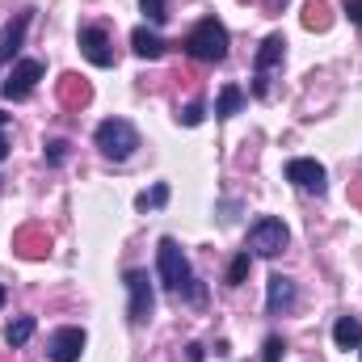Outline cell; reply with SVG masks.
Here are the masks:
<instances>
[{
	"label": "cell",
	"instance_id": "1",
	"mask_svg": "<svg viewBox=\"0 0 362 362\" xmlns=\"http://www.w3.org/2000/svg\"><path fill=\"white\" fill-rule=\"evenodd\" d=\"M228 47H232L228 25L215 21V17H202V21L185 34V51H189L194 59H202V64H223V59H228Z\"/></svg>",
	"mask_w": 362,
	"mask_h": 362
},
{
	"label": "cell",
	"instance_id": "2",
	"mask_svg": "<svg viewBox=\"0 0 362 362\" xmlns=\"http://www.w3.org/2000/svg\"><path fill=\"white\" fill-rule=\"evenodd\" d=\"M93 144L101 148L105 160H118V165H122V160L135 156V148H139V131H135L127 118H105V122H97Z\"/></svg>",
	"mask_w": 362,
	"mask_h": 362
},
{
	"label": "cell",
	"instance_id": "3",
	"mask_svg": "<svg viewBox=\"0 0 362 362\" xmlns=\"http://www.w3.org/2000/svg\"><path fill=\"white\" fill-rule=\"evenodd\" d=\"M156 270H160V282L169 291H185V282H189V257L181 253V245L173 236H165L156 245Z\"/></svg>",
	"mask_w": 362,
	"mask_h": 362
},
{
	"label": "cell",
	"instance_id": "4",
	"mask_svg": "<svg viewBox=\"0 0 362 362\" xmlns=\"http://www.w3.org/2000/svg\"><path fill=\"white\" fill-rule=\"evenodd\" d=\"M286 245H291V232H286V223L274 219V215H262V219L249 228V249H253L257 257H278Z\"/></svg>",
	"mask_w": 362,
	"mask_h": 362
},
{
	"label": "cell",
	"instance_id": "5",
	"mask_svg": "<svg viewBox=\"0 0 362 362\" xmlns=\"http://www.w3.org/2000/svg\"><path fill=\"white\" fill-rule=\"evenodd\" d=\"M282 55H286V38L270 34L257 51V59H253V97H270V72L282 64Z\"/></svg>",
	"mask_w": 362,
	"mask_h": 362
},
{
	"label": "cell",
	"instance_id": "6",
	"mask_svg": "<svg viewBox=\"0 0 362 362\" xmlns=\"http://www.w3.org/2000/svg\"><path fill=\"white\" fill-rule=\"evenodd\" d=\"M127 295H131V308H127L131 325H148V320H152V308H156L148 270H127Z\"/></svg>",
	"mask_w": 362,
	"mask_h": 362
},
{
	"label": "cell",
	"instance_id": "7",
	"mask_svg": "<svg viewBox=\"0 0 362 362\" xmlns=\"http://www.w3.org/2000/svg\"><path fill=\"white\" fill-rule=\"evenodd\" d=\"M42 64L38 59H21V64H13V72L4 76V85H0V93L8 97V101H25L30 93H34V85L42 81Z\"/></svg>",
	"mask_w": 362,
	"mask_h": 362
},
{
	"label": "cell",
	"instance_id": "8",
	"mask_svg": "<svg viewBox=\"0 0 362 362\" xmlns=\"http://www.w3.org/2000/svg\"><path fill=\"white\" fill-rule=\"evenodd\" d=\"M286 181H291L295 189H303V194H316V198L329 189V173H325V165H320V160H308V156H299V160L286 165Z\"/></svg>",
	"mask_w": 362,
	"mask_h": 362
},
{
	"label": "cell",
	"instance_id": "9",
	"mask_svg": "<svg viewBox=\"0 0 362 362\" xmlns=\"http://www.w3.org/2000/svg\"><path fill=\"white\" fill-rule=\"evenodd\" d=\"M47 354H51V362H81V354H85V329H76V325L55 329L51 341H47Z\"/></svg>",
	"mask_w": 362,
	"mask_h": 362
},
{
	"label": "cell",
	"instance_id": "10",
	"mask_svg": "<svg viewBox=\"0 0 362 362\" xmlns=\"http://www.w3.org/2000/svg\"><path fill=\"white\" fill-rule=\"evenodd\" d=\"M81 51H85V59H89L93 68H114V47H110V34L105 30H81Z\"/></svg>",
	"mask_w": 362,
	"mask_h": 362
},
{
	"label": "cell",
	"instance_id": "11",
	"mask_svg": "<svg viewBox=\"0 0 362 362\" xmlns=\"http://www.w3.org/2000/svg\"><path fill=\"white\" fill-rule=\"evenodd\" d=\"M295 299H299L295 282H291L286 274H270V291H266V312H270V316H286V312L295 308Z\"/></svg>",
	"mask_w": 362,
	"mask_h": 362
},
{
	"label": "cell",
	"instance_id": "12",
	"mask_svg": "<svg viewBox=\"0 0 362 362\" xmlns=\"http://www.w3.org/2000/svg\"><path fill=\"white\" fill-rule=\"evenodd\" d=\"M25 30H30V13H17V17L4 25V34H0V68H4L8 59H17V51H21V42H25Z\"/></svg>",
	"mask_w": 362,
	"mask_h": 362
},
{
	"label": "cell",
	"instance_id": "13",
	"mask_svg": "<svg viewBox=\"0 0 362 362\" xmlns=\"http://www.w3.org/2000/svg\"><path fill=\"white\" fill-rule=\"evenodd\" d=\"M131 47H135L139 59H160L165 55V38L156 30H148V25H135L131 30Z\"/></svg>",
	"mask_w": 362,
	"mask_h": 362
},
{
	"label": "cell",
	"instance_id": "14",
	"mask_svg": "<svg viewBox=\"0 0 362 362\" xmlns=\"http://www.w3.org/2000/svg\"><path fill=\"white\" fill-rule=\"evenodd\" d=\"M333 346H337V350H358L362 346V320L358 316H341V320L333 325Z\"/></svg>",
	"mask_w": 362,
	"mask_h": 362
},
{
	"label": "cell",
	"instance_id": "15",
	"mask_svg": "<svg viewBox=\"0 0 362 362\" xmlns=\"http://www.w3.org/2000/svg\"><path fill=\"white\" fill-rule=\"evenodd\" d=\"M34 329H38V320H34V316H17V320H8V325H4V346L21 350V346L34 337Z\"/></svg>",
	"mask_w": 362,
	"mask_h": 362
},
{
	"label": "cell",
	"instance_id": "16",
	"mask_svg": "<svg viewBox=\"0 0 362 362\" xmlns=\"http://www.w3.org/2000/svg\"><path fill=\"white\" fill-rule=\"evenodd\" d=\"M240 105H245V93L236 89V85H228V89L219 93V105H215V118H232V114H240Z\"/></svg>",
	"mask_w": 362,
	"mask_h": 362
},
{
	"label": "cell",
	"instance_id": "17",
	"mask_svg": "<svg viewBox=\"0 0 362 362\" xmlns=\"http://www.w3.org/2000/svg\"><path fill=\"white\" fill-rule=\"evenodd\" d=\"M165 202H169V185H165V181H156L152 189H144V194L135 198V206H139V211H160Z\"/></svg>",
	"mask_w": 362,
	"mask_h": 362
},
{
	"label": "cell",
	"instance_id": "18",
	"mask_svg": "<svg viewBox=\"0 0 362 362\" xmlns=\"http://www.w3.org/2000/svg\"><path fill=\"white\" fill-rule=\"evenodd\" d=\"M303 25L308 30H329V4L325 0H308L303 4Z\"/></svg>",
	"mask_w": 362,
	"mask_h": 362
},
{
	"label": "cell",
	"instance_id": "19",
	"mask_svg": "<svg viewBox=\"0 0 362 362\" xmlns=\"http://www.w3.org/2000/svg\"><path fill=\"white\" fill-rule=\"evenodd\" d=\"M139 8H144V17H148L152 25H165V21H169V4H165V0H139Z\"/></svg>",
	"mask_w": 362,
	"mask_h": 362
},
{
	"label": "cell",
	"instance_id": "20",
	"mask_svg": "<svg viewBox=\"0 0 362 362\" xmlns=\"http://www.w3.org/2000/svg\"><path fill=\"white\" fill-rule=\"evenodd\" d=\"M249 266H253V257H249V253H240V257L228 266V286H240V282L249 278Z\"/></svg>",
	"mask_w": 362,
	"mask_h": 362
},
{
	"label": "cell",
	"instance_id": "21",
	"mask_svg": "<svg viewBox=\"0 0 362 362\" xmlns=\"http://www.w3.org/2000/svg\"><path fill=\"white\" fill-rule=\"evenodd\" d=\"M64 97H68V101H81V105H85V101H89V85H81L76 76H64Z\"/></svg>",
	"mask_w": 362,
	"mask_h": 362
},
{
	"label": "cell",
	"instance_id": "22",
	"mask_svg": "<svg viewBox=\"0 0 362 362\" xmlns=\"http://www.w3.org/2000/svg\"><path fill=\"white\" fill-rule=\"evenodd\" d=\"M177 118H181V122H185V127H198V122L206 118V105H202V101H189V105L181 110Z\"/></svg>",
	"mask_w": 362,
	"mask_h": 362
},
{
	"label": "cell",
	"instance_id": "23",
	"mask_svg": "<svg viewBox=\"0 0 362 362\" xmlns=\"http://www.w3.org/2000/svg\"><path fill=\"white\" fill-rule=\"evenodd\" d=\"M47 160H51V165H64V160H68V139H51V144H47Z\"/></svg>",
	"mask_w": 362,
	"mask_h": 362
},
{
	"label": "cell",
	"instance_id": "24",
	"mask_svg": "<svg viewBox=\"0 0 362 362\" xmlns=\"http://www.w3.org/2000/svg\"><path fill=\"white\" fill-rule=\"evenodd\" d=\"M282 350H286L282 337H266V346H262V362H278L282 358Z\"/></svg>",
	"mask_w": 362,
	"mask_h": 362
},
{
	"label": "cell",
	"instance_id": "25",
	"mask_svg": "<svg viewBox=\"0 0 362 362\" xmlns=\"http://www.w3.org/2000/svg\"><path fill=\"white\" fill-rule=\"evenodd\" d=\"M346 17H350L354 25H362V0H346Z\"/></svg>",
	"mask_w": 362,
	"mask_h": 362
},
{
	"label": "cell",
	"instance_id": "26",
	"mask_svg": "<svg viewBox=\"0 0 362 362\" xmlns=\"http://www.w3.org/2000/svg\"><path fill=\"white\" fill-rule=\"evenodd\" d=\"M185 354H189V362H202V358H206V350H202L198 341H189V346H185Z\"/></svg>",
	"mask_w": 362,
	"mask_h": 362
},
{
	"label": "cell",
	"instance_id": "27",
	"mask_svg": "<svg viewBox=\"0 0 362 362\" xmlns=\"http://www.w3.org/2000/svg\"><path fill=\"white\" fill-rule=\"evenodd\" d=\"M4 156H8V139L0 135V160H4Z\"/></svg>",
	"mask_w": 362,
	"mask_h": 362
},
{
	"label": "cell",
	"instance_id": "28",
	"mask_svg": "<svg viewBox=\"0 0 362 362\" xmlns=\"http://www.w3.org/2000/svg\"><path fill=\"white\" fill-rule=\"evenodd\" d=\"M266 8H278V0H266Z\"/></svg>",
	"mask_w": 362,
	"mask_h": 362
},
{
	"label": "cell",
	"instance_id": "29",
	"mask_svg": "<svg viewBox=\"0 0 362 362\" xmlns=\"http://www.w3.org/2000/svg\"><path fill=\"white\" fill-rule=\"evenodd\" d=\"M4 122H8V114H0V127H4Z\"/></svg>",
	"mask_w": 362,
	"mask_h": 362
},
{
	"label": "cell",
	"instance_id": "30",
	"mask_svg": "<svg viewBox=\"0 0 362 362\" xmlns=\"http://www.w3.org/2000/svg\"><path fill=\"white\" fill-rule=\"evenodd\" d=\"M0 308H4V286H0Z\"/></svg>",
	"mask_w": 362,
	"mask_h": 362
},
{
	"label": "cell",
	"instance_id": "31",
	"mask_svg": "<svg viewBox=\"0 0 362 362\" xmlns=\"http://www.w3.org/2000/svg\"><path fill=\"white\" fill-rule=\"evenodd\" d=\"M0 181H4V177H0Z\"/></svg>",
	"mask_w": 362,
	"mask_h": 362
}]
</instances>
